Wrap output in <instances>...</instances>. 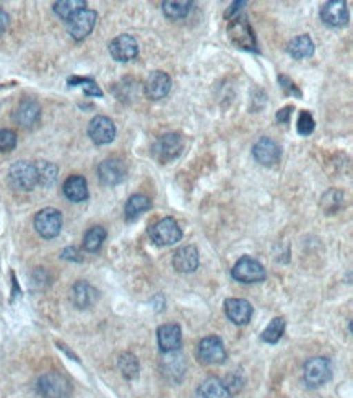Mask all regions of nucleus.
Instances as JSON below:
<instances>
[{
    "label": "nucleus",
    "mask_w": 353,
    "mask_h": 398,
    "mask_svg": "<svg viewBox=\"0 0 353 398\" xmlns=\"http://www.w3.org/2000/svg\"><path fill=\"white\" fill-rule=\"evenodd\" d=\"M67 84L70 87H82L86 97H103V91H101L98 84L93 79H90V77H68Z\"/></svg>",
    "instance_id": "nucleus-33"
},
{
    "label": "nucleus",
    "mask_w": 353,
    "mask_h": 398,
    "mask_svg": "<svg viewBox=\"0 0 353 398\" xmlns=\"http://www.w3.org/2000/svg\"><path fill=\"white\" fill-rule=\"evenodd\" d=\"M173 266L178 273L189 274L199 268V250L194 245H186L173 255Z\"/></svg>",
    "instance_id": "nucleus-20"
},
{
    "label": "nucleus",
    "mask_w": 353,
    "mask_h": 398,
    "mask_svg": "<svg viewBox=\"0 0 353 398\" xmlns=\"http://www.w3.org/2000/svg\"><path fill=\"white\" fill-rule=\"evenodd\" d=\"M8 181L18 191H33L38 185L36 165L26 160H18L8 170Z\"/></svg>",
    "instance_id": "nucleus-4"
},
{
    "label": "nucleus",
    "mask_w": 353,
    "mask_h": 398,
    "mask_svg": "<svg viewBox=\"0 0 353 398\" xmlns=\"http://www.w3.org/2000/svg\"><path fill=\"white\" fill-rule=\"evenodd\" d=\"M117 368L121 370L122 377L127 379V381H134V379L139 377L140 364L139 359H137L132 353H122L119 356Z\"/></svg>",
    "instance_id": "nucleus-30"
},
{
    "label": "nucleus",
    "mask_w": 353,
    "mask_h": 398,
    "mask_svg": "<svg viewBox=\"0 0 353 398\" xmlns=\"http://www.w3.org/2000/svg\"><path fill=\"white\" fill-rule=\"evenodd\" d=\"M41 398H70L72 383L61 372H46L38 379Z\"/></svg>",
    "instance_id": "nucleus-2"
},
{
    "label": "nucleus",
    "mask_w": 353,
    "mask_h": 398,
    "mask_svg": "<svg viewBox=\"0 0 353 398\" xmlns=\"http://www.w3.org/2000/svg\"><path fill=\"white\" fill-rule=\"evenodd\" d=\"M321 20L332 28H342L348 21L347 3L343 0H331L321 8Z\"/></svg>",
    "instance_id": "nucleus-16"
},
{
    "label": "nucleus",
    "mask_w": 353,
    "mask_h": 398,
    "mask_svg": "<svg viewBox=\"0 0 353 398\" xmlns=\"http://www.w3.org/2000/svg\"><path fill=\"white\" fill-rule=\"evenodd\" d=\"M194 3L187 0H171V2H163V13L168 20H181L186 18L192 10Z\"/></svg>",
    "instance_id": "nucleus-29"
},
{
    "label": "nucleus",
    "mask_w": 353,
    "mask_h": 398,
    "mask_svg": "<svg viewBox=\"0 0 353 398\" xmlns=\"http://www.w3.org/2000/svg\"><path fill=\"white\" fill-rule=\"evenodd\" d=\"M64 195L72 203H84L88 199V183L82 175L68 177L64 183Z\"/></svg>",
    "instance_id": "nucleus-23"
},
{
    "label": "nucleus",
    "mask_w": 353,
    "mask_h": 398,
    "mask_svg": "<svg viewBox=\"0 0 353 398\" xmlns=\"http://www.w3.org/2000/svg\"><path fill=\"white\" fill-rule=\"evenodd\" d=\"M231 276L242 284H254V282L265 281L267 271L258 260L251 258V256H242L231 268Z\"/></svg>",
    "instance_id": "nucleus-5"
},
{
    "label": "nucleus",
    "mask_w": 353,
    "mask_h": 398,
    "mask_svg": "<svg viewBox=\"0 0 353 398\" xmlns=\"http://www.w3.org/2000/svg\"><path fill=\"white\" fill-rule=\"evenodd\" d=\"M62 258L64 260H68V262H75V263H80L84 262V256L80 255V251L75 248V246H68L62 251Z\"/></svg>",
    "instance_id": "nucleus-38"
},
{
    "label": "nucleus",
    "mask_w": 353,
    "mask_h": 398,
    "mask_svg": "<svg viewBox=\"0 0 353 398\" xmlns=\"http://www.w3.org/2000/svg\"><path fill=\"white\" fill-rule=\"evenodd\" d=\"M293 109H295L293 107H285V108L278 109L277 121H278V123H290V116H292Z\"/></svg>",
    "instance_id": "nucleus-39"
},
{
    "label": "nucleus",
    "mask_w": 353,
    "mask_h": 398,
    "mask_svg": "<svg viewBox=\"0 0 353 398\" xmlns=\"http://www.w3.org/2000/svg\"><path fill=\"white\" fill-rule=\"evenodd\" d=\"M98 297H99V292L86 281L75 282L72 287V302H73V305L80 310L88 309L91 307V305H95V302L98 300Z\"/></svg>",
    "instance_id": "nucleus-22"
},
{
    "label": "nucleus",
    "mask_w": 353,
    "mask_h": 398,
    "mask_svg": "<svg viewBox=\"0 0 353 398\" xmlns=\"http://www.w3.org/2000/svg\"><path fill=\"white\" fill-rule=\"evenodd\" d=\"M199 395L200 398H231L233 393L222 379L209 377L207 381L200 383Z\"/></svg>",
    "instance_id": "nucleus-25"
},
{
    "label": "nucleus",
    "mask_w": 353,
    "mask_h": 398,
    "mask_svg": "<svg viewBox=\"0 0 353 398\" xmlns=\"http://www.w3.org/2000/svg\"><path fill=\"white\" fill-rule=\"evenodd\" d=\"M36 165V172H38V185L44 186V188H50L56 185L59 168L54 165L53 162H46V160H39Z\"/></svg>",
    "instance_id": "nucleus-27"
},
{
    "label": "nucleus",
    "mask_w": 353,
    "mask_h": 398,
    "mask_svg": "<svg viewBox=\"0 0 353 398\" xmlns=\"http://www.w3.org/2000/svg\"><path fill=\"white\" fill-rule=\"evenodd\" d=\"M13 118H15L18 126L25 127V129H30V127H33L39 123L41 118L39 103L36 102L35 98L21 100L15 114H13Z\"/></svg>",
    "instance_id": "nucleus-19"
},
{
    "label": "nucleus",
    "mask_w": 353,
    "mask_h": 398,
    "mask_svg": "<svg viewBox=\"0 0 353 398\" xmlns=\"http://www.w3.org/2000/svg\"><path fill=\"white\" fill-rule=\"evenodd\" d=\"M150 208H151L150 198H146L145 195H134L127 199L126 208H124V216H126L129 222H134L142 216V214L150 210Z\"/></svg>",
    "instance_id": "nucleus-26"
},
{
    "label": "nucleus",
    "mask_w": 353,
    "mask_h": 398,
    "mask_svg": "<svg viewBox=\"0 0 353 398\" xmlns=\"http://www.w3.org/2000/svg\"><path fill=\"white\" fill-rule=\"evenodd\" d=\"M314 120L313 116H311L309 111H306V109H303L300 111V116H298V132H300L301 136H309L311 132L314 131Z\"/></svg>",
    "instance_id": "nucleus-34"
},
{
    "label": "nucleus",
    "mask_w": 353,
    "mask_h": 398,
    "mask_svg": "<svg viewBox=\"0 0 353 398\" xmlns=\"http://www.w3.org/2000/svg\"><path fill=\"white\" fill-rule=\"evenodd\" d=\"M197 358L204 364L218 365L227 361V350L218 336L204 338L197 346Z\"/></svg>",
    "instance_id": "nucleus-9"
},
{
    "label": "nucleus",
    "mask_w": 353,
    "mask_h": 398,
    "mask_svg": "<svg viewBox=\"0 0 353 398\" xmlns=\"http://www.w3.org/2000/svg\"><path fill=\"white\" fill-rule=\"evenodd\" d=\"M150 239L160 246L178 244L182 239V232L173 217H164L150 227Z\"/></svg>",
    "instance_id": "nucleus-7"
},
{
    "label": "nucleus",
    "mask_w": 353,
    "mask_h": 398,
    "mask_svg": "<svg viewBox=\"0 0 353 398\" xmlns=\"http://www.w3.org/2000/svg\"><path fill=\"white\" fill-rule=\"evenodd\" d=\"M35 228L46 240L56 239L62 230V214L54 208H46L35 216Z\"/></svg>",
    "instance_id": "nucleus-6"
},
{
    "label": "nucleus",
    "mask_w": 353,
    "mask_h": 398,
    "mask_svg": "<svg viewBox=\"0 0 353 398\" xmlns=\"http://www.w3.org/2000/svg\"><path fill=\"white\" fill-rule=\"evenodd\" d=\"M283 333H285V320L282 317H277L274 318L264 330L263 341L269 343V345H275V343L280 341Z\"/></svg>",
    "instance_id": "nucleus-32"
},
{
    "label": "nucleus",
    "mask_w": 353,
    "mask_h": 398,
    "mask_svg": "<svg viewBox=\"0 0 353 398\" xmlns=\"http://www.w3.org/2000/svg\"><path fill=\"white\" fill-rule=\"evenodd\" d=\"M86 2L85 0H61V2L54 3V13L64 21H68L73 15L85 10Z\"/></svg>",
    "instance_id": "nucleus-28"
},
{
    "label": "nucleus",
    "mask_w": 353,
    "mask_h": 398,
    "mask_svg": "<svg viewBox=\"0 0 353 398\" xmlns=\"http://www.w3.org/2000/svg\"><path fill=\"white\" fill-rule=\"evenodd\" d=\"M228 38L236 48L246 49V51H258V41H256L254 30H252L249 20L246 15H236L231 18L227 28Z\"/></svg>",
    "instance_id": "nucleus-1"
},
{
    "label": "nucleus",
    "mask_w": 353,
    "mask_h": 398,
    "mask_svg": "<svg viewBox=\"0 0 353 398\" xmlns=\"http://www.w3.org/2000/svg\"><path fill=\"white\" fill-rule=\"evenodd\" d=\"M252 155H254V159L258 160L260 165L274 167L282 157V149L270 137H260L258 143L254 144V147H252Z\"/></svg>",
    "instance_id": "nucleus-13"
},
{
    "label": "nucleus",
    "mask_w": 353,
    "mask_h": 398,
    "mask_svg": "<svg viewBox=\"0 0 353 398\" xmlns=\"http://www.w3.org/2000/svg\"><path fill=\"white\" fill-rule=\"evenodd\" d=\"M251 302L246 299H227L225 300V314H227L228 320H231L235 325H247L252 317Z\"/></svg>",
    "instance_id": "nucleus-21"
},
{
    "label": "nucleus",
    "mask_w": 353,
    "mask_h": 398,
    "mask_svg": "<svg viewBox=\"0 0 353 398\" xmlns=\"http://www.w3.org/2000/svg\"><path fill=\"white\" fill-rule=\"evenodd\" d=\"M88 136L96 145L111 144L116 137V126L111 118L95 116L88 125Z\"/></svg>",
    "instance_id": "nucleus-11"
},
{
    "label": "nucleus",
    "mask_w": 353,
    "mask_h": 398,
    "mask_svg": "<svg viewBox=\"0 0 353 398\" xmlns=\"http://www.w3.org/2000/svg\"><path fill=\"white\" fill-rule=\"evenodd\" d=\"M169 90H171V77L163 71L151 72L144 85V91H145L146 98L153 100V102L166 97V95L169 93Z\"/></svg>",
    "instance_id": "nucleus-17"
},
{
    "label": "nucleus",
    "mask_w": 353,
    "mask_h": 398,
    "mask_svg": "<svg viewBox=\"0 0 353 398\" xmlns=\"http://www.w3.org/2000/svg\"><path fill=\"white\" fill-rule=\"evenodd\" d=\"M325 196H327V198H331V201H329V203H323L324 209L327 208V206H331V208L327 209V212H336L337 208H341V204H342V201H343L342 193H341V191H337V190H331L329 193H325Z\"/></svg>",
    "instance_id": "nucleus-37"
},
{
    "label": "nucleus",
    "mask_w": 353,
    "mask_h": 398,
    "mask_svg": "<svg viewBox=\"0 0 353 398\" xmlns=\"http://www.w3.org/2000/svg\"><path fill=\"white\" fill-rule=\"evenodd\" d=\"M109 54H111L114 61L129 62L139 56V43H137L134 36L121 35L111 41Z\"/></svg>",
    "instance_id": "nucleus-12"
},
{
    "label": "nucleus",
    "mask_w": 353,
    "mask_h": 398,
    "mask_svg": "<svg viewBox=\"0 0 353 398\" xmlns=\"http://www.w3.org/2000/svg\"><path fill=\"white\" fill-rule=\"evenodd\" d=\"M96 20H98V13H96L95 10H88V8H85V10L79 12L77 15H73L70 20L67 21L68 33H70V36L75 41L85 39L86 36L95 30Z\"/></svg>",
    "instance_id": "nucleus-10"
},
{
    "label": "nucleus",
    "mask_w": 353,
    "mask_h": 398,
    "mask_svg": "<svg viewBox=\"0 0 353 398\" xmlns=\"http://www.w3.org/2000/svg\"><path fill=\"white\" fill-rule=\"evenodd\" d=\"M278 84H280L283 91H285V95H293V97H296V98H301V97H303L301 90L298 89V87L295 85V82H293V80L290 79V77L278 75Z\"/></svg>",
    "instance_id": "nucleus-36"
},
{
    "label": "nucleus",
    "mask_w": 353,
    "mask_h": 398,
    "mask_svg": "<svg viewBox=\"0 0 353 398\" xmlns=\"http://www.w3.org/2000/svg\"><path fill=\"white\" fill-rule=\"evenodd\" d=\"M242 6H246V2H235L231 6L230 10H227V13H225V15H227V18H233V15H235L238 10H241Z\"/></svg>",
    "instance_id": "nucleus-41"
},
{
    "label": "nucleus",
    "mask_w": 353,
    "mask_h": 398,
    "mask_svg": "<svg viewBox=\"0 0 353 398\" xmlns=\"http://www.w3.org/2000/svg\"><path fill=\"white\" fill-rule=\"evenodd\" d=\"M127 177V167L122 160L119 159H108L99 163L98 167V178L103 185L116 186L122 183Z\"/></svg>",
    "instance_id": "nucleus-14"
},
{
    "label": "nucleus",
    "mask_w": 353,
    "mask_h": 398,
    "mask_svg": "<svg viewBox=\"0 0 353 398\" xmlns=\"http://www.w3.org/2000/svg\"><path fill=\"white\" fill-rule=\"evenodd\" d=\"M158 346L162 353H173V351L181 350L182 345V332L181 327L176 323H166L158 328L157 333Z\"/></svg>",
    "instance_id": "nucleus-18"
},
{
    "label": "nucleus",
    "mask_w": 353,
    "mask_h": 398,
    "mask_svg": "<svg viewBox=\"0 0 353 398\" xmlns=\"http://www.w3.org/2000/svg\"><path fill=\"white\" fill-rule=\"evenodd\" d=\"M17 147V134L10 129H0V152H10Z\"/></svg>",
    "instance_id": "nucleus-35"
},
{
    "label": "nucleus",
    "mask_w": 353,
    "mask_h": 398,
    "mask_svg": "<svg viewBox=\"0 0 353 398\" xmlns=\"http://www.w3.org/2000/svg\"><path fill=\"white\" fill-rule=\"evenodd\" d=\"M106 235L108 233L104 230V227L101 226L91 227L84 237V248L86 251H90V253H96V251L103 246L104 240H106Z\"/></svg>",
    "instance_id": "nucleus-31"
},
{
    "label": "nucleus",
    "mask_w": 353,
    "mask_h": 398,
    "mask_svg": "<svg viewBox=\"0 0 353 398\" xmlns=\"http://www.w3.org/2000/svg\"><path fill=\"white\" fill-rule=\"evenodd\" d=\"M182 149H184V139H182V136L176 134V132H168V134H163L157 143L153 144L151 155H153V159L157 160L158 163H169L180 157Z\"/></svg>",
    "instance_id": "nucleus-3"
},
{
    "label": "nucleus",
    "mask_w": 353,
    "mask_h": 398,
    "mask_svg": "<svg viewBox=\"0 0 353 398\" xmlns=\"http://www.w3.org/2000/svg\"><path fill=\"white\" fill-rule=\"evenodd\" d=\"M287 51L293 59H308L314 54V43L311 39L309 35H301L293 38L287 46Z\"/></svg>",
    "instance_id": "nucleus-24"
},
{
    "label": "nucleus",
    "mask_w": 353,
    "mask_h": 398,
    "mask_svg": "<svg viewBox=\"0 0 353 398\" xmlns=\"http://www.w3.org/2000/svg\"><path fill=\"white\" fill-rule=\"evenodd\" d=\"M186 358L180 350L173 353H164L162 361V374L169 382L180 383L186 374Z\"/></svg>",
    "instance_id": "nucleus-15"
},
{
    "label": "nucleus",
    "mask_w": 353,
    "mask_h": 398,
    "mask_svg": "<svg viewBox=\"0 0 353 398\" xmlns=\"http://www.w3.org/2000/svg\"><path fill=\"white\" fill-rule=\"evenodd\" d=\"M8 23H10V18H8V15L6 12L0 8V35L3 33V31L7 30V26H8Z\"/></svg>",
    "instance_id": "nucleus-40"
},
{
    "label": "nucleus",
    "mask_w": 353,
    "mask_h": 398,
    "mask_svg": "<svg viewBox=\"0 0 353 398\" xmlns=\"http://www.w3.org/2000/svg\"><path fill=\"white\" fill-rule=\"evenodd\" d=\"M332 379V364L324 356L311 358L305 364V382L311 388H318Z\"/></svg>",
    "instance_id": "nucleus-8"
}]
</instances>
